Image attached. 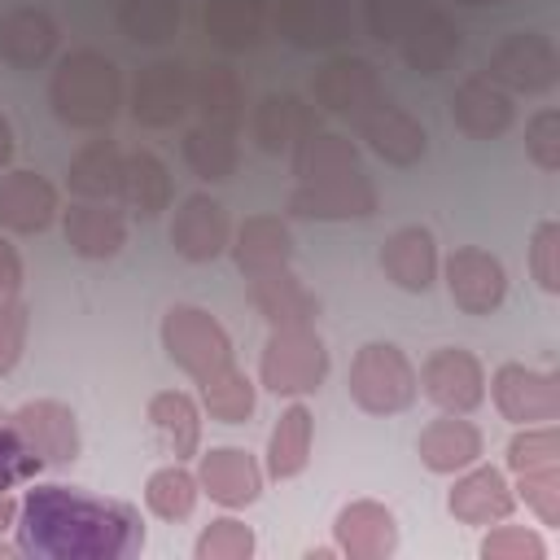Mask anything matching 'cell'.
<instances>
[{
  "label": "cell",
  "instance_id": "6da1fadb",
  "mask_svg": "<svg viewBox=\"0 0 560 560\" xmlns=\"http://www.w3.org/2000/svg\"><path fill=\"white\" fill-rule=\"evenodd\" d=\"M18 551L35 560H127L144 547V521L122 499L79 486H31L18 503Z\"/></svg>",
  "mask_w": 560,
  "mask_h": 560
},
{
  "label": "cell",
  "instance_id": "7a4b0ae2",
  "mask_svg": "<svg viewBox=\"0 0 560 560\" xmlns=\"http://www.w3.org/2000/svg\"><path fill=\"white\" fill-rule=\"evenodd\" d=\"M52 109L66 127L79 131H101L114 122L118 101H122V79L118 66L96 52V48H79L70 57H61V66L52 70Z\"/></svg>",
  "mask_w": 560,
  "mask_h": 560
},
{
  "label": "cell",
  "instance_id": "3957f363",
  "mask_svg": "<svg viewBox=\"0 0 560 560\" xmlns=\"http://www.w3.org/2000/svg\"><path fill=\"white\" fill-rule=\"evenodd\" d=\"M162 346L166 354L206 389L214 381H223L236 363H232V341L228 332L201 311V306H171L162 319Z\"/></svg>",
  "mask_w": 560,
  "mask_h": 560
},
{
  "label": "cell",
  "instance_id": "277c9868",
  "mask_svg": "<svg viewBox=\"0 0 560 560\" xmlns=\"http://www.w3.org/2000/svg\"><path fill=\"white\" fill-rule=\"evenodd\" d=\"M350 398L372 416H394L416 402V368L389 341H368L350 363Z\"/></svg>",
  "mask_w": 560,
  "mask_h": 560
},
{
  "label": "cell",
  "instance_id": "5b68a950",
  "mask_svg": "<svg viewBox=\"0 0 560 560\" xmlns=\"http://www.w3.org/2000/svg\"><path fill=\"white\" fill-rule=\"evenodd\" d=\"M258 372L271 394H311L328 372V350L311 324H276Z\"/></svg>",
  "mask_w": 560,
  "mask_h": 560
},
{
  "label": "cell",
  "instance_id": "8992f818",
  "mask_svg": "<svg viewBox=\"0 0 560 560\" xmlns=\"http://www.w3.org/2000/svg\"><path fill=\"white\" fill-rule=\"evenodd\" d=\"M416 385H424V394H429L442 411H455V416H468V411L481 407V398H486V372H481V363H477L468 350H455V346L433 350V354L424 359Z\"/></svg>",
  "mask_w": 560,
  "mask_h": 560
},
{
  "label": "cell",
  "instance_id": "52a82bcc",
  "mask_svg": "<svg viewBox=\"0 0 560 560\" xmlns=\"http://www.w3.org/2000/svg\"><path fill=\"white\" fill-rule=\"evenodd\" d=\"M486 74L508 92H542L556 83V48L538 31H516L490 52Z\"/></svg>",
  "mask_w": 560,
  "mask_h": 560
},
{
  "label": "cell",
  "instance_id": "ba28073f",
  "mask_svg": "<svg viewBox=\"0 0 560 560\" xmlns=\"http://www.w3.org/2000/svg\"><path fill=\"white\" fill-rule=\"evenodd\" d=\"M372 210H376V188L363 171L298 184L289 192V214H298V219H363Z\"/></svg>",
  "mask_w": 560,
  "mask_h": 560
},
{
  "label": "cell",
  "instance_id": "9c48e42d",
  "mask_svg": "<svg viewBox=\"0 0 560 560\" xmlns=\"http://www.w3.org/2000/svg\"><path fill=\"white\" fill-rule=\"evenodd\" d=\"M446 289H451L459 311L490 315L508 298V276H503V262L494 254H486L477 245H464L446 258Z\"/></svg>",
  "mask_w": 560,
  "mask_h": 560
},
{
  "label": "cell",
  "instance_id": "30bf717a",
  "mask_svg": "<svg viewBox=\"0 0 560 560\" xmlns=\"http://www.w3.org/2000/svg\"><path fill=\"white\" fill-rule=\"evenodd\" d=\"M494 407L516 424H547L560 416V381L551 372H534L521 363H503L494 372Z\"/></svg>",
  "mask_w": 560,
  "mask_h": 560
},
{
  "label": "cell",
  "instance_id": "8fae6325",
  "mask_svg": "<svg viewBox=\"0 0 560 560\" xmlns=\"http://www.w3.org/2000/svg\"><path fill=\"white\" fill-rule=\"evenodd\" d=\"M354 127H359V136H363L385 162H394V166H411V162L424 158V127H420L407 109H398L389 96H381V101H372L368 109H359V114H354Z\"/></svg>",
  "mask_w": 560,
  "mask_h": 560
},
{
  "label": "cell",
  "instance_id": "7c38bea8",
  "mask_svg": "<svg viewBox=\"0 0 560 560\" xmlns=\"http://www.w3.org/2000/svg\"><path fill=\"white\" fill-rule=\"evenodd\" d=\"M228 214L210 192H192L184 197V206L171 219V245L188 258V262H210L228 249Z\"/></svg>",
  "mask_w": 560,
  "mask_h": 560
},
{
  "label": "cell",
  "instance_id": "4fadbf2b",
  "mask_svg": "<svg viewBox=\"0 0 560 560\" xmlns=\"http://www.w3.org/2000/svg\"><path fill=\"white\" fill-rule=\"evenodd\" d=\"M188 105H192V79L179 61H153L149 70H140L131 109L144 127H171Z\"/></svg>",
  "mask_w": 560,
  "mask_h": 560
},
{
  "label": "cell",
  "instance_id": "5bb4252c",
  "mask_svg": "<svg viewBox=\"0 0 560 560\" xmlns=\"http://www.w3.org/2000/svg\"><path fill=\"white\" fill-rule=\"evenodd\" d=\"M451 118L459 131H468L472 140H490L503 136L512 127V96L508 88H499L490 74H472L455 88L451 96Z\"/></svg>",
  "mask_w": 560,
  "mask_h": 560
},
{
  "label": "cell",
  "instance_id": "9a60e30c",
  "mask_svg": "<svg viewBox=\"0 0 560 560\" xmlns=\"http://www.w3.org/2000/svg\"><path fill=\"white\" fill-rule=\"evenodd\" d=\"M197 486L223 503V508H245L258 499L262 490V468L249 451L241 446H214L210 455H201V472H197Z\"/></svg>",
  "mask_w": 560,
  "mask_h": 560
},
{
  "label": "cell",
  "instance_id": "2e32d148",
  "mask_svg": "<svg viewBox=\"0 0 560 560\" xmlns=\"http://www.w3.org/2000/svg\"><path fill=\"white\" fill-rule=\"evenodd\" d=\"M57 214V188L35 171H4L0 175V228L9 232H44Z\"/></svg>",
  "mask_w": 560,
  "mask_h": 560
},
{
  "label": "cell",
  "instance_id": "e0dca14e",
  "mask_svg": "<svg viewBox=\"0 0 560 560\" xmlns=\"http://www.w3.org/2000/svg\"><path fill=\"white\" fill-rule=\"evenodd\" d=\"M276 26L298 48H328V44L346 39L350 9H346V0H280Z\"/></svg>",
  "mask_w": 560,
  "mask_h": 560
},
{
  "label": "cell",
  "instance_id": "ac0fdd59",
  "mask_svg": "<svg viewBox=\"0 0 560 560\" xmlns=\"http://www.w3.org/2000/svg\"><path fill=\"white\" fill-rule=\"evenodd\" d=\"M337 547L354 560H381L398 547V525H394V512L372 503V499H359V503H346L337 512Z\"/></svg>",
  "mask_w": 560,
  "mask_h": 560
},
{
  "label": "cell",
  "instance_id": "d6986e66",
  "mask_svg": "<svg viewBox=\"0 0 560 560\" xmlns=\"http://www.w3.org/2000/svg\"><path fill=\"white\" fill-rule=\"evenodd\" d=\"M61 228L79 258H114L127 241V219L109 201H88V197L74 201L61 214Z\"/></svg>",
  "mask_w": 560,
  "mask_h": 560
},
{
  "label": "cell",
  "instance_id": "ffe728a7",
  "mask_svg": "<svg viewBox=\"0 0 560 560\" xmlns=\"http://www.w3.org/2000/svg\"><path fill=\"white\" fill-rule=\"evenodd\" d=\"M385 92H381V83H376V70L363 61V57H337V61H328L324 70H319V79H315V101L324 105V109H332V114H359V109H368L372 101H381Z\"/></svg>",
  "mask_w": 560,
  "mask_h": 560
},
{
  "label": "cell",
  "instance_id": "44dd1931",
  "mask_svg": "<svg viewBox=\"0 0 560 560\" xmlns=\"http://www.w3.org/2000/svg\"><path fill=\"white\" fill-rule=\"evenodd\" d=\"M381 267L385 276L407 289V293H424L438 276V245H433V232L429 228H398L385 249H381Z\"/></svg>",
  "mask_w": 560,
  "mask_h": 560
},
{
  "label": "cell",
  "instance_id": "7402d4cb",
  "mask_svg": "<svg viewBox=\"0 0 560 560\" xmlns=\"http://www.w3.org/2000/svg\"><path fill=\"white\" fill-rule=\"evenodd\" d=\"M446 503H451V516L455 521H464V525H490V521H503L516 499H512V490H508V481H503L499 468H490V464L472 468L468 464V472L455 481V490H451Z\"/></svg>",
  "mask_w": 560,
  "mask_h": 560
},
{
  "label": "cell",
  "instance_id": "603a6c76",
  "mask_svg": "<svg viewBox=\"0 0 560 560\" xmlns=\"http://www.w3.org/2000/svg\"><path fill=\"white\" fill-rule=\"evenodd\" d=\"M57 48V22L44 9H9L0 18V57L18 70H35Z\"/></svg>",
  "mask_w": 560,
  "mask_h": 560
},
{
  "label": "cell",
  "instance_id": "cb8c5ba5",
  "mask_svg": "<svg viewBox=\"0 0 560 560\" xmlns=\"http://www.w3.org/2000/svg\"><path fill=\"white\" fill-rule=\"evenodd\" d=\"M398 39H402L407 66L420 70V74L446 70L451 57L459 52V26H455L446 13H438V9H420V13L407 22V31H402Z\"/></svg>",
  "mask_w": 560,
  "mask_h": 560
},
{
  "label": "cell",
  "instance_id": "d4e9b609",
  "mask_svg": "<svg viewBox=\"0 0 560 560\" xmlns=\"http://www.w3.org/2000/svg\"><path fill=\"white\" fill-rule=\"evenodd\" d=\"M416 451H420L424 468H433V472H459V468L477 464V455H481V433H477V424H468V420H459L455 411H446V416H438L433 424H424Z\"/></svg>",
  "mask_w": 560,
  "mask_h": 560
},
{
  "label": "cell",
  "instance_id": "484cf974",
  "mask_svg": "<svg viewBox=\"0 0 560 560\" xmlns=\"http://www.w3.org/2000/svg\"><path fill=\"white\" fill-rule=\"evenodd\" d=\"M22 420V429L31 433L35 451L44 455V464H70L79 455V429H74V416L70 407L52 402V398H39V402H26L13 411Z\"/></svg>",
  "mask_w": 560,
  "mask_h": 560
},
{
  "label": "cell",
  "instance_id": "4316f807",
  "mask_svg": "<svg viewBox=\"0 0 560 560\" xmlns=\"http://www.w3.org/2000/svg\"><path fill=\"white\" fill-rule=\"evenodd\" d=\"M289 228L280 223V219H271V214H254V219H245L241 223V232H236V245H232V254H236V267L254 280V276H262V271H276V267H289Z\"/></svg>",
  "mask_w": 560,
  "mask_h": 560
},
{
  "label": "cell",
  "instance_id": "83f0119b",
  "mask_svg": "<svg viewBox=\"0 0 560 560\" xmlns=\"http://www.w3.org/2000/svg\"><path fill=\"white\" fill-rule=\"evenodd\" d=\"M249 131H254V140H258L262 153H280V149H289V144H298L302 136L315 131V114L298 96H267L254 109Z\"/></svg>",
  "mask_w": 560,
  "mask_h": 560
},
{
  "label": "cell",
  "instance_id": "f1b7e54d",
  "mask_svg": "<svg viewBox=\"0 0 560 560\" xmlns=\"http://www.w3.org/2000/svg\"><path fill=\"white\" fill-rule=\"evenodd\" d=\"M254 302L271 319V328L276 324H311L315 311H319V302L306 293V284L289 267H276V271L254 276Z\"/></svg>",
  "mask_w": 560,
  "mask_h": 560
},
{
  "label": "cell",
  "instance_id": "f546056e",
  "mask_svg": "<svg viewBox=\"0 0 560 560\" xmlns=\"http://www.w3.org/2000/svg\"><path fill=\"white\" fill-rule=\"evenodd\" d=\"M149 424L153 433L162 438V446L175 455V459H188L197 455V442H201V416L192 407L188 394L179 389H162L149 398Z\"/></svg>",
  "mask_w": 560,
  "mask_h": 560
},
{
  "label": "cell",
  "instance_id": "4dcf8cb0",
  "mask_svg": "<svg viewBox=\"0 0 560 560\" xmlns=\"http://www.w3.org/2000/svg\"><path fill=\"white\" fill-rule=\"evenodd\" d=\"M118 197L131 206V214L153 219L171 201V175L153 153H122V175H118Z\"/></svg>",
  "mask_w": 560,
  "mask_h": 560
},
{
  "label": "cell",
  "instance_id": "1f68e13d",
  "mask_svg": "<svg viewBox=\"0 0 560 560\" xmlns=\"http://www.w3.org/2000/svg\"><path fill=\"white\" fill-rule=\"evenodd\" d=\"M346 171H359V153L346 136H332V131H311L298 140V153H293V175L298 184H315V179H332V175H346Z\"/></svg>",
  "mask_w": 560,
  "mask_h": 560
},
{
  "label": "cell",
  "instance_id": "d6a6232c",
  "mask_svg": "<svg viewBox=\"0 0 560 560\" xmlns=\"http://www.w3.org/2000/svg\"><path fill=\"white\" fill-rule=\"evenodd\" d=\"M311 459V411L302 402H293L276 429H271V442H267V472L271 477H298Z\"/></svg>",
  "mask_w": 560,
  "mask_h": 560
},
{
  "label": "cell",
  "instance_id": "836d02e7",
  "mask_svg": "<svg viewBox=\"0 0 560 560\" xmlns=\"http://www.w3.org/2000/svg\"><path fill=\"white\" fill-rule=\"evenodd\" d=\"M118 175H122V153L109 140H92L88 149L74 153L70 162V188L88 201H109L118 197Z\"/></svg>",
  "mask_w": 560,
  "mask_h": 560
},
{
  "label": "cell",
  "instance_id": "e575fe53",
  "mask_svg": "<svg viewBox=\"0 0 560 560\" xmlns=\"http://www.w3.org/2000/svg\"><path fill=\"white\" fill-rule=\"evenodd\" d=\"M206 31L219 48H254L262 35V0H210Z\"/></svg>",
  "mask_w": 560,
  "mask_h": 560
},
{
  "label": "cell",
  "instance_id": "d590c367",
  "mask_svg": "<svg viewBox=\"0 0 560 560\" xmlns=\"http://www.w3.org/2000/svg\"><path fill=\"white\" fill-rule=\"evenodd\" d=\"M192 105L206 114L210 127H223V131H236V122L245 118L241 83L228 66H210L201 79H192Z\"/></svg>",
  "mask_w": 560,
  "mask_h": 560
},
{
  "label": "cell",
  "instance_id": "8d00e7d4",
  "mask_svg": "<svg viewBox=\"0 0 560 560\" xmlns=\"http://www.w3.org/2000/svg\"><path fill=\"white\" fill-rule=\"evenodd\" d=\"M197 490H201L197 477H192L188 468H179V459H175V464L158 468V472L144 481V503H149V512L162 516V521H188L192 508H197Z\"/></svg>",
  "mask_w": 560,
  "mask_h": 560
},
{
  "label": "cell",
  "instance_id": "74e56055",
  "mask_svg": "<svg viewBox=\"0 0 560 560\" xmlns=\"http://www.w3.org/2000/svg\"><path fill=\"white\" fill-rule=\"evenodd\" d=\"M236 140H232V131H223V127H210V122H201V127H192L188 136H184V162L201 175V179H228L232 171H236Z\"/></svg>",
  "mask_w": 560,
  "mask_h": 560
},
{
  "label": "cell",
  "instance_id": "f35d334b",
  "mask_svg": "<svg viewBox=\"0 0 560 560\" xmlns=\"http://www.w3.org/2000/svg\"><path fill=\"white\" fill-rule=\"evenodd\" d=\"M39 468H44V455L35 451V442L22 429V420L0 411V494L22 486V481H31Z\"/></svg>",
  "mask_w": 560,
  "mask_h": 560
},
{
  "label": "cell",
  "instance_id": "ab89813d",
  "mask_svg": "<svg viewBox=\"0 0 560 560\" xmlns=\"http://www.w3.org/2000/svg\"><path fill=\"white\" fill-rule=\"evenodd\" d=\"M118 26L131 39H144V44L171 39L175 26H179V0H122L118 4Z\"/></svg>",
  "mask_w": 560,
  "mask_h": 560
},
{
  "label": "cell",
  "instance_id": "60d3db41",
  "mask_svg": "<svg viewBox=\"0 0 560 560\" xmlns=\"http://www.w3.org/2000/svg\"><path fill=\"white\" fill-rule=\"evenodd\" d=\"M560 464V433L556 420L547 424H525V433H516L508 442V468L512 472H529V468H547Z\"/></svg>",
  "mask_w": 560,
  "mask_h": 560
},
{
  "label": "cell",
  "instance_id": "b9f144b4",
  "mask_svg": "<svg viewBox=\"0 0 560 560\" xmlns=\"http://www.w3.org/2000/svg\"><path fill=\"white\" fill-rule=\"evenodd\" d=\"M201 398H206V411H210L214 420H223V424H241V420L254 411V385H249V376L236 372V368H232L223 381L206 385Z\"/></svg>",
  "mask_w": 560,
  "mask_h": 560
},
{
  "label": "cell",
  "instance_id": "7bdbcfd3",
  "mask_svg": "<svg viewBox=\"0 0 560 560\" xmlns=\"http://www.w3.org/2000/svg\"><path fill=\"white\" fill-rule=\"evenodd\" d=\"M254 556V529L223 516L210 521V529L197 538V560H249Z\"/></svg>",
  "mask_w": 560,
  "mask_h": 560
},
{
  "label": "cell",
  "instance_id": "ee69618b",
  "mask_svg": "<svg viewBox=\"0 0 560 560\" xmlns=\"http://www.w3.org/2000/svg\"><path fill=\"white\" fill-rule=\"evenodd\" d=\"M521 477V499L538 512L542 525H560V468L547 464V468H529V472H516Z\"/></svg>",
  "mask_w": 560,
  "mask_h": 560
},
{
  "label": "cell",
  "instance_id": "f6af8a7d",
  "mask_svg": "<svg viewBox=\"0 0 560 560\" xmlns=\"http://www.w3.org/2000/svg\"><path fill=\"white\" fill-rule=\"evenodd\" d=\"M481 556L486 560H542L547 547L538 534H529L521 525H503V529H490L481 538Z\"/></svg>",
  "mask_w": 560,
  "mask_h": 560
},
{
  "label": "cell",
  "instance_id": "bcb514c9",
  "mask_svg": "<svg viewBox=\"0 0 560 560\" xmlns=\"http://www.w3.org/2000/svg\"><path fill=\"white\" fill-rule=\"evenodd\" d=\"M525 149L542 171L560 166V114L556 109H538L525 127Z\"/></svg>",
  "mask_w": 560,
  "mask_h": 560
},
{
  "label": "cell",
  "instance_id": "7dc6e473",
  "mask_svg": "<svg viewBox=\"0 0 560 560\" xmlns=\"http://www.w3.org/2000/svg\"><path fill=\"white\" fill-rule=\"evenodd\" d=\"M529 271L547 293L560 289V228L556 223H538L534 245H529Z\"/></svg>",
  "mask_w": 560,
  "mask_h": 560
},
{
  "label": "cell",
  "instance_id": "c3c4849f",
  "mask_svg": "<svg viewBox=\"0 0 560 560\" xmlns=\"http://www.w3.org/2000/svg\"><path fill=\"white\" fill-rule=\"evenodd\" d=\"M26 315H31V311H26L22 302L0 306V376L13 372L18 359H22V350H26V324H31Z\"/></svg>",
  "mask_w": 560,
  "mask_h": 560
},
{
  "label": "cell",
  "instance_id": "681fc988",
  "mask_svg": "<svg viewBox=\"0 0 560 560\" xmlns=\"http://www.w3.org/2000/svg\"><path fill=\"white\" fill-rule=\"evenodd\" d=\"M420 9H424L420 0H368V22H372L376 39H398Z\"/></svg>",
  "mask_w": 560,
  "mask_h": 560
},
{
  "label": "cell",
  "instance_id": "f907efd6",
  "mask_svg": "<svg viewBox=\"0 0 560 560\" xmlns=\"http://www.w3.org/2000/svg\"><path fill=\"white\" fill-rule=\"evenodd\" d=\"M18 289H22V258H18V249L0 236V306L18 302Z\"/></svg>",
  "mask_w": 560,
  "mask_h": 560
},
{
  "label": "cell",
  "instance_id": "816d5d0a",
  "mask_svg": "<svg viewBox=\"0 0 560 560\" xmlns=\"http://www.w3.org/2000/svg\"><path fill=\"white\" fill-rule=\"evenodd\" d=\"M13 162V127H9V118L0 114V171Z\"/></svg>",
  "mask_w": 560,
  "mask_h": 560
},
{
  "label": "cell",
  "instance_id": "f5cc1de1",
  "mask_svg": "<svg viewBox=\"0 0 560 560\" xmlns=\"http://www.w3.org/2000/svg\"><path fill=\"white\" fill-rule=\"evenodd\" d=\"M13 521H18V503L9 494H0V529H9Z\"/></svg>",
  "mask_w": 560,
  "mask_h": 560
},
{
  "label": "cell",
  "instance_id": "db71d44e",
  "mask_svg": "<svg viewBox=\"0 0 560 560\" xmlns=\"http://www.w3.org/2000/svg\"><path fill=\"white\" fill-rule=\"evenodd\" d=\"M13 551H18V547H9V542H0V556H13Z\"/></svg>",
  "mask_w": 560,
  "mask_h": 560
},
{
  "label": "cell",
  "instance_id": "11a10c76",
  "mask_svg": "<svg viewBox=\"0 0 560 560\" xmlns=\"http://www.w3.org/2000/svg\"><path fill=\"white\" fill-rule=\"evenodd\" d=\"M459 4H494V0H459Z\"/></svg>",
  "mask_w": 560,
  "mask_h": 560
}]
</instances>
